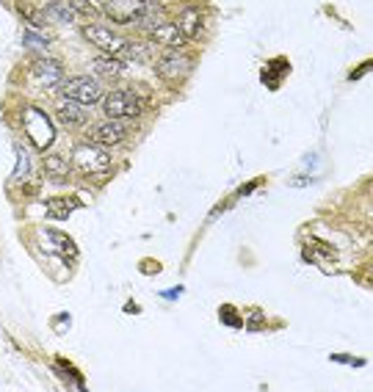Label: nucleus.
I'll use <instances>...</instances> for the list:
<instances>
[{
    "label": "nucleus",
    "mask_w": 373,
    "mask_h": 392,
    "mask_svg": "<svg viewBox=\"0 0 373 392\" xmlns=\"http://www.w3.org/2000/svg\"><path fill=\"white\" fill-rule=\"evenodd\" d=\"M45 12L56 20V23H75V9H72V3H47L45 6Z\"/></svg>",
    "instance_id": "4468645a"
},
{
    "label": "nucleus",
    "mask_w": 373,
    "mask_h": 392,
    "mask_svg": "<svg viewBox=\"0 0 373 392\" xmlns=\"http://www.w3.org/2000/svg\"><path fill=\"white\" fill-rule=\"evenodd\" d=\"M221 318H224L227 323H232V326H238V318H235V315H232L230 310H224V313H221Z\"/></svg>",
    "instance_id": "412c9836"
},
{
    "label": "nucleus",
    "mask_w": 373,
    "mask_h": 392,
    "mask_svg": "<svg viewBox=\"0 0 373 392\" xmlns=\"http://www.w3.org/2000/svg\"><path fill=\"white\" fill-rule=\"evenodd\" d=\"M23 127H25V136L31 138V144H34L36 149H47V147L53 144V138H56V130H53L50 117H47L42 108H36V106H28V108L23 111Z\"/></svg>",
    "instance_id": "f03ea898"
},
{
    "label": "nucleus",
    "mask_w": 373,
    "mask_h": 392,
    "mask_svg": "<svg viewBox=\"0 0 373 392\" xmlns=\"http://www.w3.org/2000/svg\"><path fill=\"white\" fill-rule=\"evenodd\" d=\"M61 91L67 100L77 103V106H95L103 100V86L97 77H88V75H75V77H67L61 83Z\"/></svg>",
    "instance_id": "f257e3e1"
},
{
    "label": "nucleus",
    "mask_w": 373,
    "mask_h": 392,
    "mask_svg": "<svg viewBox=\"0 0 373 392\" xmlns=\"http://www.w3.org/2000/svg\"><path fill=\"white\" fill-rule=\"evenodd\" d=\"M14 177H17V180L28 177V155H25V149H20V158H17V169H14Z\"/></svg>",
    "instance_id": "6ab92c4d"
},
{
    "label": "nucleus",
    "mask_w": 373,
    "mask_h": 392,
    "mask_svg": "<svg viewBox=\"0 0 373 392\" xmlns=\"http://www.w3.org/2000/svg\"><path fill=\"white\" fill-rule=\"evenodd\" d=\"M34 75L45 83V86H61L64 83V66L53 58H39L34 64Z\"/></svg>",
    "instance_id": "9b49d317"
},
{
    "label": "nucleus",
    "mask_w": 373,
    "mask_h": 392,
    "mask_svg": "<svg viewBox=\"0 0 373 392\" xmlns=\"http://www.w3.org/2000/svg\"><path fill=\"white\" fill-rule=\"evenodd\" d=\"M177 28H180V34L185 36V42L189 39H194L197 34H200V25H202V17H200V12L197 9H185L180 17H177V23H174Z\"/></svg>",
    "instance_id": "ddd939ff"
},
{
    "label": "nucleus",
    "mask_w": 373,
    "mask_h": 392,
    "mask_svg": "<svg viewBox=\"0 0 373 392\" xmlns=\"http://www.w3.org/2000/svg\"><path fill=\"white\" fill-rule=\"evenodd\" d=\"M47 235H50V238L56 241V246H58L61 252H67L69 257H75V254H77V249H75V243H72V241H69L67 235H61V232H47Z\"/></svg>",
    "instance_id": "a211bd4d"
},
{
    "label": "nucleus",
    "mask_w": 373,
    "mask_h": 392,
    "mask_svg": "<svg viewBox=\"0 0 373 392\" xmlns=\"http://www.w3.org/2000/svg\"><path fill=\"white\" fill-rule=\"evenodd\" d=\"M72 169L80 174H106L111 169V152L97 144H77L72 152Z\"/></svg>",
    "instance_id": "7ed1b4c3"
},
{
    "label": "nucleus",
    "mask_w": 373,
    "mask_h": 392,
    "mask_svg": "<svg viewBox=\"0 0 373 392\" xmlns=\"http://www.w3.org/2000/svg\"><path fill=\"white\" fill-rule=\"evenodd\" d=\"M117 25H130V23H141L147 20L158 6L155 3H141V0H111V3L100 6Z\"/></svg>",
    "instance_id": "39448f33"
},
{
    "label": "nucleus",
    "mask_w": 373,
    "mask_h": 392,
    "mask_svg": "<svg viewBox=\"0 0 373 392\" xmlns=\"http://www.w3.org/2000/svg\"><path fill=\"white\" fill-rule=\"evenodd\" d=\"M149 42H152V45H160V47L177 50V47L185 45V36L180 34V28H177L174 23H160V25H155V28L149 31Z\"/></svg>",
    "instance_id": "1a4fd4ad"
},
{
    "label": "nucleus",
    "mask_w": 373,
    "mask_h": 392,
    "mask_svg": "<svg viewBox=\"0 0 373 392\" xmlns=\"http://www.w3.org/2000/svg\"><path fill=\"white\" fill-rule=\"evenodd\" d=\"M56 117H58V122L67 125V127H83V125H88V117H91V114H88L86 106H77V103H72V100H64V103L58 106Z\"/></svg>",
    "instance_id": "9d476101"
},
{
    "label": "nucleus",
    "mask_w": 373,
    "mask_h": 392,
    "mask_svg": "<svg viewBox=\"0 0 373 392\" xmlns=\"http://www.w3.org/2000/svg\"><path fill=\"white\" fill-rule=\"evenodd\" d=\"M95 72L100 75V77H117V75H122V64L117 61V58H97L95 61Z\"/></svg>",
    "instance_id": "2eb2a0df"
},
{
    "label": "nucleus",
    "mask_w": 373,
    "mask_h": 392,
    "mask_svg": "<svg viewBox=\"0 0 373 392\" xmlns=\"http://www.w3.org/2000/svg\"><path fill=\"white\" fill-rule=\"evenodd\" d=\"M83 36L95 45V47H100L103 53H108L111 58L122 50V45H125V39L122 36H117L111 28H106V25H86L83 28Z\"/></svg>",
    "instance_id": "0eeeda50"
},
{
    "label": "nucleus",
    "mask_w": 373,
    "mask_h": 392,
    "mask_svg": "<svg viewBox=\"0 0 373 392\" xmlns=\"http://www.w3.org/2000/svg\"><path fill=\"white\" fill-rule=\"evenodd\" d=\"M103 111H106L108 119L122 122V119L139 117V114L144 111V106H141V100H139L136 91H130V88H117V91H111L106 100H103Z\"/></svg>",
    "instance_id": "20e7f679"
},
{
    "label": "nucleus",
    "mask_w": 373,
    "mask_h": 392,
    "mask_svg": "<svg viewBox=\"0 0 373 392\" xmlns=\"http://www.w3.org/2000/svg\"><path fill=\"white\" fill-rule=\"evenodd\" d=\"M64 169H67V160H64L61 155H47V158H45V171H50V174H64Z\"/></svg>",
    "instance_id": "f3484780"
},
{
    "label": "nucleus",
    "mask_w": 373,
    "mask_h": 392,
    "mask_svg": "<svg viewBox=\"0 0 373 392\" xmlns=\"http://www.w3.org/2000/svg\"><path fill=\"white\" fill-rule=\"evenodd\" d=\"M125 138H128V125L114 122V119H106V122L95 125V130H91V141H95L97 147H117Z\"/></svg>",
    "instance_id": "6e6552de"
},
{
    "label": "nucleus",
    "mask_w": 373,
    "mask_h": 392,
    "mask_svg": "<svg viewBox=\"0 0 373 392\" xmlns=\"http://www.w3.org/2000/svg\"><path fill=\"white\" fill-rule=\"evenodd\" d=\"M25 42H28L31 47H45V45H47V42H42V39H39V36H34V34H25Z\"/></svg>",
    "instance_id": "aec40b11"
},
{
    "label": "nucleus",
    "mask_w": 373,
    "mask_h": 392,
    "mask_svg": "<svg viewBox=\"0 0 373 392\" xmlns=\"http://www.w3.org/2000/svg\"><path fill=\"white\" fill-rule=\"evenodd\" d=\"M75 208H77V202H72V199H50L47 202V213L53 219H67Z\"/></svg>",
    "instance_id": "dca6fc26"
},
{
    "label": "nucleus",
    "mask_w": 373,
    "mask_h": 392,
    "mask_svg": "<svg viewBox=\"0 0 373 392\" xmlns=\"http://www.w3.org/2000/svg\"><path fill=\"white\" fill-rule=\"evenodd\" d=\"M155 72H158L163 80H169V83H177V80H182L185 75L191 72V61L185 58V56H180L177 50H171V53H163V56L158 58V64H155Z\"/></svg>",
    "instance_id": "423d86ee"
},
{
    "label": "nucleus",
    "mask_w": 373,
    "mask_h": 392,
    "mask_svg": "<svg viewBox=\"0 0 373 392\" xmlns=\"http://www.w3.org/2000/svg\"><path fill=\"white\" fill-rule=\"evenodd\" d=\"M149 56H152V47L149 45H141V42H128L125 39V45H122V50L114 56L119 64H125V61H133V64H147L149 61Z\"/></svg>",
    "instance_id": "f8f14e48"
}]
</instances>
